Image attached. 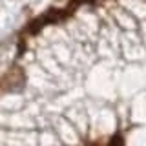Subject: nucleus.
Here are the masks:
<instances>
[{
	"label": "nucleus",
	"mask_w": 146,
	"mask_h": 146,
	"mask_svg": "<svg viewBox=\"0 0 146 146\" xmlns=\"http://www.w3.org/2000/svg\"><path fill=\"white\" fill-rule=\"evenodd\" d=\"M2 86L9 91H17L24 86V71L18 66H13L6 75L2 77Z\"/></svg>",
	"instance_id": "1"
},
{
	"label": "nucleus",
	"mask_w": 146,
	"mask_h": 146,
	"mask_svg": "<svg viewBox=\"0 0 146 146\" xmlns=\"http://www.w3.org/2000/svg\"><path fill=\"white\" fill-rule=\"evenodd\" d=\"M108 146H124V141H122V137L121 135H115L111 141H110V144Z\"/></svg>",
	"instance_id": "2"
}]
</instances>
